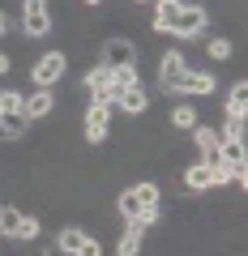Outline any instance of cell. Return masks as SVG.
Listing matches in <instances>:
<instances>
[{
  "label": "cell",
  "mask_w": 248,
  "mask_h": 256,
  "mask_svg": "<svg viewBox=\"0 0 248 256\" xmlns=\"http://www.w3.org/2000/svg\"><path fill=\"white\" fill-rule=\"evenodd\" d=\"M133 60H137V47H133L129 38H107V43H103V60L99 64L120 68V64H133Z\"/></svg>",
  "instance_id": "5b68a950"
},
{
  "label": "cell",
  "mask_w": 248,
  "mask_h": 256,
  "mask_svg": "<svg viewBox=\"0 0 248 256\" xmlns=\"http://www.w3.org/2000/svg\"><path fill=\"white\" fill-rule=\"evenodd\" d=\"M184 73H188V68H184V56H180V52H167L163 60H158V77H163V86H167V90H171V86L180 82Z\"/></svg>",
  "instance_id": "8fae6325"
},
{
  "label": "cell",
  "mask_w": 248,
  "mask_h": 256,
  "mask_svg": "<svg viewBox=\"0 0 248 256\" xmlns=\"http://www.w3.org/2000/svg\"><path fill=\"white\" fill-rule=\"evenodd\" d=\"M52 107H56L52 90H43V86H39V90L22 102V116H26V120H43V116H52Z\"/></svg>",
  "instance_id": "9c48e42d"
},
{
  "label": "cell",
  "mask_w": 248,
  "mask_h": 256,
  "mask_svg": "<svg viewBox=\"0 0 248 256\" xmlns=\"http://www.w3.org/2000/svg\"><path fill=\"white\" fill-rule=\"evenodd\" d=\"M107 124H111V107L94 102V107L86 111V141H94V146H99V141L107 137Z\"/></svg>",
  "instance_id": "ba28073f"
},
{
  "label": "cell",
  "mask_w": 248,
  "mask_h": 256,
  "mask_svg": "<svg viewBox=\"0 0 248 256\" xmlns=\"http://www.w3.org/2000/svg\"><path fill=\"white\" fill-rule=\"evenodd\" d=\"M171 90H175V94H210V90H214V77H210V73H184Z\"/></svg>",
  "instance_id": "7c38bea8"
},
{
  "label": "cell",
  "mask_w": 248,
  "mask_h": 256,
  "mask_svg": "<svg viewBox=\"0 0 248 256\" xmlns=\"http://www.w3.org/2000/svg\"><path fill=\"white\" fill-rule=\"evenodd\" d=\"M35 4H47V0H35Z\"/></svg>",
  "instance_id": "f546056e"
},
{
  "label": "cell",
  "mask_w": 248,
  "mask_h": 256,
  "mask_svg": "<svg viewBox=\"0 0 248 256\" xmlns=\"http://www.w3.org/2000/svg\"><path fill=\"white\" fill-rule=\"evenodd\" d=\"M111 86H116V90L137 86V64H120V68H111Z\"/></svg>",
  "instance_id": "d6986e66"
},
{
  "label": "cell",
  "mask_w": 248,
  "mask_h": 256,
  "mask_svg": "<svg viewBox=\"0 0 248 256\" xmlns=\"http://www.w3.org/2000/svg\"><path fill=\"white\" fill-rule=\"evenodd\" d=\"M18 239H39V218H22V226H18Z\"/></svg>",
  "instance_id": "cb8c5ba5"
},
{
  "label": "cell",
  "mask_w": 248,
  "mask_h": 256,
  "mask_svg": "<svg viewBox=\"0 0 248 256\" xmlns=\"http://www.w3.org/2000/svg\"><path fill=\"white\" fill-rule=\"evenodd\" d=\"M133 222H137L141 230H146V226H154V222H158V205H150V210H141V214H137Z\"/></svg>",
  "instance_id": "484cf974"
},
{
  "label": "cell",
  "mask_w": 248,
  "mask_h": 256,
  "mask_svg": "<svg viewBox=\"0 0 248 256\" xmlns=\"http://www.w3.org/2000/svg\"><path fill=\"white\" fill-rule=\"evenodd\" d=\"M218 158H222V162H231V166H244V141H235V137H222Z\"/></svg>",
  "instance_id": "2e32d148"
},
{
  "label": "cell",
  "mask_w": 248,
  "mask_h": 256,
  "mask_svg": "<svg viewBox=\"0 0 248 256\" xmlns=\"http://www.w3.org/2000/svg\"><path fill=\"white\" fill-rule=\"evenodd\" d=\"M22 218H26V214H18L13 205H5V210H0V230L18 239V226H22Z\"/></svg>",
  "instance_id": "44dd1931"
},
{
  "label": "cell",
  "mask_w": 248,
  "mask_h": 256,
  "mask_svg": "<svg viewBox=\"0 0 248 256\" xmlns=\"http://www.w3.org/2000/svg\"><path fill=\"white\" fill-rule=\"evenodd\" d=\"M150 205H158V188L154 184H137V188H129V192H120V214L124 218H137L141 210H150Z\"/></svg>",
  "instance_id": "6da1fadb"
},
{
  "label": "cell",
  "mask_w": 248,
  "mask_h": 256,
  "mask_svg": "<svg viewBox=\"0 0 248 256\" xmlns=\"http://www.w3.org/2000/svg\"><path fill=\"white\" fill-rule=\"evenodd\" d=\"M201 30H205V13H201V9H180V18L171 22L167 34H175V38H197Z\"/></svg>",
  "instance_id": "52a82bcc"
},
{
  "label": "cell",
  "mask_w": 248,
  "mask_h": 256,
  "mask_svg": "<svg viewBox=\"0 0 248 256\" xmlns=\"http://www.w3.org/2000/svg\"><path fill=\"white\" fill-rule=\"evenodd\" d=\"M210 56H214V60H227V56H231V43H227V38H210Z\"/></svg>",
  "instance_id": "d4e9b609"
},
{
  "label": "cell",
  "mask_w": 248,
  "mask_h": 256,
  "mask_svg": "<svg viewBox=\"0 0 248 256\" xmlns=\"http://www.w3.org/2000/svg\"><path fill=\"white\" fill-rule=\"evenodd\" d=\"M137 4H146V0H137Z\"/></svg>",
  "instance_id": "4dcf8cb0"
},
{
  "label": "cell",
  "mask_w": 248,
  "mask_h": 256,
  "mask_svg": "<svg viewBox=\"0 0 248 256\" xmlns=\"http://www.w3.org/2000/svg\"><path fill=\"white\" fill-rule=\"evenodd\" d=\"M205 166H210V184H231V180H235V166L222 162V158H210Z\"/></svg>",
  "instance_id": "ffe728a7"
},
{
  "label": "cell",
  "mask_w": 248,
  "mask_h": 256,
  "mask_svg": "<svg viewBox=\"0 0 248 256\" xmlns=\"http://www.w3.org/2000/svg\"><path fill=\"white\" fill-rule=\"evenodd\" d=\"M218 146H222V132H218V128H197V150L205 154V162L218 158Z\"/></svg>",
  "instance_id": "9a60e30c"
},
{
  "label": "cell",
  "mask_w": 248,
  "mask_h": 256,
  "mask_svg": "<svg viewBox=\"0 0 248 256\" xmlns=\"http://www.w3.org/2000/svg\"><path fill=\"white\" fill-rule=\"evenodd\" d=\"M0 73H9V56H0Z\"/></svg>",
  "instance_id": "4316f807"
},
{
  "label": "cell",
  "mask_w": 248,
  "mask_h": 256,
  "mask_svg": "<svg viewBox=\"0 0 248 256\" xmlns=\"http://www.w3.org/2000/svg\"><path fill=\"white\" fill-rule=\"evenodd\" d=\"M184 184H188V188H193V192H201V188H210V166H205V162H197V166H188V171H184Z\"/></svg>",
  "instance_id": "ac0fdd59"
},
{
  "label": "cell",
  "mask_w": 248,
  "mask_h": 256,
  "mask_svg": "<svg viewBox=\"0 0 248 256\" xmlns=\"http://www.w3.org/2000/svg\"><path fill=\"white\" fill-rule=\"evenodd\" d=\"M22 94L18 90H0V111H5V116H22Z\"/></svg>",
  "instance_id": "7402d4cb"
},
{
  "label": "cell",
  "mask_w": 248,
  "mask_h": 256,
  "mask_svg": "<svg viewBox=\"0 0 248 256\" xmlns=\"http://www.w3.org/2000/svg\"><path fill=\"white\" fill-rule=\"evenodd\" d=\"M60 248H65L69 256H99V239H90L86 230H77V226L60 230Z\"/></svg>",
  "instance_id": "277c9868"
},
{
  "label": "cell",
  "mask_w": 248,
  "mask_h": 256,
  "mask_svg": "<svg viewBox=\"0 0 248 256\" xmlns=\"http://www.w3.org/2000/svg\"><path fill=\"white\" fill-rule=\"evenodd\" d=\"M180 9H184L180 0H158V4H154V30H163V34H167L171 22L180 18Z\"/></svg>",
  "instance_id": "4fadbf2b"
},
{
  "label": "cell",
  "mask_w": 248,
  "mask_h": 256,
  "mask_svg": "<svg viewBox=\"0 0 248 256\" xmlns=\"http://www.w3.org/2000/svg\"><path fill=\"white\" fill-rule=\"evenodd\" d=\"M171 124L175 128H197V111L188 107V102H180V107L171 111Z\"/></svg>",
  "instance_id": "603a6c76"
},
{
  "label": "cell",
  "mask_w": 248,
  "mask_h": 256,
  "mask_svg": "<svg viewBox=\"0 0 248 256\" xmlns=\"http://www.w3.org/2000/svg\"><path fill=\"white\" fill-rule=\"evenodd\" d=\"M65 56H60V52H47L43 56V60H39L35 64V73H30V77H35V86H43V90H52V82H60V77H65Z\"/></svg>",
  "instance_id": "7a4b0ae2"
},
{
  "label": "cell",
  "mask_w": 248,
  "mask_h": 256,
  "mask_svg": "<svg viewBox=\"0 0 248 256\" xmlns=\"http://www.w3.org/2000/svg\"><path fill=\"white\" fill-rule=\"evenodd\" d=\"M146 102H150V94L141 90V86H129V90H116V102H111V107L137 116V111H146Z\"/></svg>",
  "instance_id": "30bf717a"
},
{
  "label": "cell",
  "mask_w": 248,
  "mask_h": 256,
  "mask_svg": "<svg viewBox=\"0 0 248 256\" xmlns=\"http://www.w3.org/2000/svg\"><path fill=\"white\" fill-rule=\"evenodd\" d=\"M26 124H30L26 116H0V137H5V141H18L22 132H26Z\"/></svg>",
  "instance_id": "e0dca14e"
},
{
  "label": "cell",
  "mask_w": 248,
  "mask_h": 256,
  "mask_svg": "<svg viewBox=\"0 0 248 256\" xmlns=\"http://www.w3.org/2000/svg\"><path fill=\"white\" fill-rule=\"evenodd\" d=\"M86 86H90L94 102H103V107H111V102H116V86H111V68H107V64L90 68V73H86Z\"/></svg>",
  "instance_id": "3957f363"
},
{
  "label": "cell",
  "mask_w": 248,
  "mask_h": 256,
  "mask_svg": "<svg viewBox=\"0 0 248 256\" xmlns=\"http://www.w3.org/2000/svg\"><path fill=\"white\" fill-rule=\"evenodd\" d=\"M22 22H26V38H43L47 30H52V13H47V4H35V0H26Z\"/></svg>",
  "instance_id": "8992f818"
},
{
  "label": "cell",
  "mask_w": 248,
  "mask_h": 256,
  "mask_svg": "<svg viewBox=\"0 0 248 256\" xmlns=\"http://www.w3.org/2000/svg\"><path fill=\"white\" fill-rule=\"evenodd\" d=\"M141 235H146V230H141L137 222H129V226H124V235H120L116 256H137V252H141Z\"/></svg>",
  "instance_id": "5bb4252c"
},
{
  "label": "cell",
  "mask_w": 248,
  "mask_h": 256,
  "mask_svg": "<svg viewBox=\"0 0 248 256\" xmlns=\"http://www.w3.org/2000/svg\"><path fill=\"white\" fill-rule=\"evenodd\" d=\"M0 116H5V111H0Z\"/></svg>",
  "instance_id": "1f68e13d"
},
{
  "label": "cell",
  "mask_w": 248,
  "mask_h": 256,
  "mask_svg": "<svg viewBox=\"0 0 248 256\" xmlns=\"http://www.w3.org/2000/svg\"><path fill=\"white\" fill-rule=\"evenodd\" d=\"M86 4H103V0H86Z\"/></svg>",
  "instance_id": "f1b7e54d"
},
{
  "label": "cell",
  "mask_w": 248,
  "mask_h": 256,
  "mask_svg": "<svg viewBox=\"0 0 248 256\" xmlns=\"http://www.w3.org/2000/svg\"><path fill=\"white\" fill-rule=\"evenodd\" d=\"M5 30H9V18H5V13H0V34H5Z\"/></svg>",
  "instance_id": "83f0119b"
}]
</instances>
